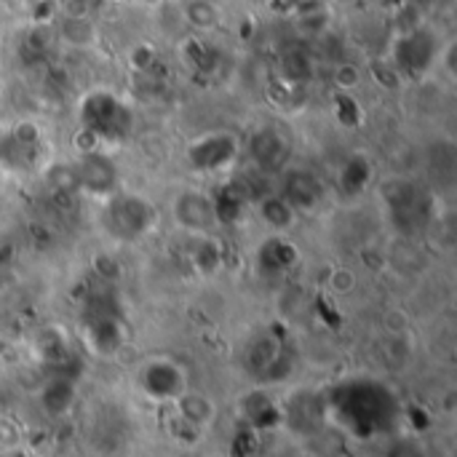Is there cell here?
I'll list each match as a JSON object with an SVG mask.
<instances>
[{"mask_svg": "<svg viewBox=\"0 0 457 457\" xmlns=\"http://www.w3.org/2000/svg\"><path fill=\"white\" fill-rule=\"evenodd\" d=\"M327 418L356 439L388 434L399 420V402L394 391L378 380H345L327 394Z\"/></svg>", "mask_w": 457, "mask_h": 457, "instance_id": "obj_1", "label": "cell"}, {"mask_svg": "<svg viewBox=\"0 0 457 457\" xmlns=\"http://www.w3.org/2000/svg\"><path fill=\"white\" fill-rule=\"evenodd\" d=\"M78 123L94 145L118 147L134 134L137 118L123 96L107 88H94L78 104Z\"/></svg>", "mask_w": 457, "mask_h": 457, "instance_id": "obj_2", "label": "cell"}, {"mask_svg": "<svg viewBox=\"0 0 457 457\" xmlns=\"http://www.w3.org/2000/svg\"><path fill=\"white\" fill-rule=\"evenodd\" d=\"M158 225V209L134 193H112L104 198L102 209V228L110 238L120 244H134L150 236Z\"/></svg>", "mask_w": 457, "mask_h": 457, "instance_id": "obj_3", "label": "cell"}, {"mask_svg": "<svg viewBox=\"0 0 457 457\" xmlns=\"http://www.w3.org/2000/svg\"><path fill=\"white\" fill-rule=\"evenodd\" d=\"M241 158V139L233 131H206L187 145V163L193 171L217 177L230 171Z\"/></svg>", "mask_w": 457, "mask_h": 457, "instance_id": "obj_4", "label": "cell"}, {"mask_svg": "<svg viewBox=\"0 0 457 457\" xmlns=\"http://www.w3.org/2000/svg\"><path fill=\"white\" fill-rule=\"evenodd\" d=\"M83 329L91 351L96 356H115L126 340L123 319L112 300H104L99 295L91 297L88 308L83 311Z\"/></svg>", "mask_w": 457, "mask_h": 457, "instance_id": "obj_5", "label": "cell"}, {"mask_svg": "<svg viewBox=\"0 0 457 457\" xmlns=\"http://www.w3.org/2000/svg\"><path fill=\"white\" fill-rule=\"evenodd\" d=\"M139 391L158 404H174L187 391V372L169 356H153L137 370Z\"/></svg>", "mask_w": 457, "mask_h": 457, "instance_id": "obj_6", "label": "cell"}, {"mask_svg": "<svg viewBox=\"0 0 457 457\" xmlns=\"http://www.w3.org/2000/svg\"><path fill=\"white\" fill-rule=\"evenodd\" d=\"M75 185L91 193L94 198H110L118 193V169L102 153H86L75 163Z\"/></svg>", "mask_w": 457, "mask_h": 457, "instance_id": "obj_7", "label": "cell"}, {"mask_svg": "<svg viewBox=\"0 0 457 457\" xmlns=\"http://www.w3.org/2000/svg\"><path fill=\"white\" fill-rule=\"evenodd\" d=\"M436 56H439V46H436L434 35L426 29H418V32L402 37L396 46V64L412 75H423L434 64Z\"/></svg>", "mask_w": 457, "mask_h": 457, "instance_id": "obj_8", "label": "cell"}, {"mask_svg": "<svg viewBox=\"0 0 457 457\" xmlns=\"http://www.w3.org/2000/svg\"><path fill=\"white\" fill-rule=\"evenodd\" d=\"M257 260H260V270L268 273V276H278V273H287L297 265L300 254H297V246L281 236V233H270L262 244H260V252H257Z\"/></svg>", "mask_w": 457, "mask_h": 457, "instance_id": "obj_9", "label": "cell"}, {"mask_svg": "<svg viewBox=\"0 0 457 457\" xmlns=\"http://www.w3.org/2000/svg\"><path fill=\"white\" fill-rule=\"evenodd\" d=\"M174 217L187 230H206L212 222H217L212 198L201 195V193H193V190L179 193L174 198Z\"/></svg>", "mask_w": 457, "mask_h": 457, "instance_id": "obj_10", "label": "cell"}, {"mask_svg": "<svg viewBox=\"0 0 457 457\" xmlns=\"http://www.w3.org/2000/svg\"><path fill=\"white\" fill-rule=\"evenodd\" d=\"M75 404V380L70 375H51L40 391V407L51 418H62Z\"/></svg>", "mask_w": 457, "mask_h": 457, "instance_id": "obj_11", "label": "cell"}, {"mask_svg": "<svg viewBox=\"0 0 457 457\" xmlns=\"http://www.w3.org/2000/svg\"><path fill=\"white\" fill-rule=\"evenodd\" d=\"M249 153L260 169H281L289 158V145L276 131H260L249 142Z\"/></svg>", "mask_w": 457, "mask_h": 457, "instance_id": "obj_12", "label": "cell"}, {"mask_svg": "<svg viewBox=\"0 0 457 457\" xmlns=\"http://www.w3.org/2000/svg\"><path fill=\"white\" fill-rule=\"evenodd\" d=\"M174 410H177V418L185 426L195 428V431L206 428L214 420V404H212V399L204 396V394H193L190 388L174 402Z\"/></svg>", "mask_w": 457, "mask_h": 457, "instance_id": "obj_13", "label": "cell"}, {"mask_svg": "<svg viewBox=\"0 0 457 457\" xmlns=\"http://www.w3.org/2000/svg\"><path fill=\"white\" fill-rule=\"evenodd\" d=\"M284 198L289 201V206L295 212H303V209H313L321 198V185L316 182L313 174H305V171H292L287 185H284Z\"/></svg>", "mask_w": 457, "mask_h": 457, "instance_id": "obj_14", "label": "cell"}, {"mask_svg": "<svg viewBox=\"0 0 457 457\" xmlns=\"http://www.w3.org/2000/svg\"><path fill=\"white\" fill-rule=\"evenodd\" d=\"M260 220L273 230V233H287L295 220H297V212L289 206V201L284 195H270L265 201H260Z\"/></svg>", "mask_w": 457, "mask_h": 457, "instance_id": "obj_15", "label": "cell"}, {"mask_svg": "<svg viewBox=\"0 0 457 457\" xmlns=\"http://www.w3.org/2000/svg\"><path fill=\"white\" fill-rule=\"evenodd\" d=\"M217 222H236L246 206V195L238 190V185H225L222 193L212 201Z\"/></svg>", "mask_w": 457, "mask_h": 457, "instance_id": "obj_16", "label": "cell"}, {"mask_svg": "<svg viewBox=\"0 0 457 457\" xmlns=\"http://www.w3.org/2000/svg\"><path fill=\"white\" fill-rule=\"evenodd\" d=\"M372 177V169H370V161L361 158V155H353L345 166H343V174H340V182L348 193H361L367 187Z\"/></svg>", "mask_w": 457, "mask_h": 457, "instance_id": "obj_17", "label": "cell"}, {"mask_svg": "<svg viewBox=\"0 0 457 457\" xmlns=\"http://www.w3.org/2000/svg\"><path fill=\"white\" fill-rule=\"evenodd\" d=\"M222 262V254H220V246L214 241H204L198 249H195V268L204 273V276H212Z\"/></svg>", "mask_w": 457, "mask_h": 457, "instance_id": "obj_18", "label": "cell"}, {"mask_svg": "<svg viewBox=\"0 0 457 457\" xmlns=\"http://www.w3.org/2000/svg\"><path fill=\"white\" fill-rule=\"evenodd\" d=\"M386 457H431V455H428V450H426L418 439H396V442L388 447Z\"/></svg>", "mask_w": 457, "mask_h": 457, "instance_id": "obj_19", "label": "cell"}, {"mask_svg": "<svg viewBox=\"0 0 457 457\" xmlns=\"http://www.w3.org/2000/svg\"><path fill=\"white\" fill-rule=\"evenodd\" d=\"M257 412H276V410L270 407V402H268L265 396H260V410H257ZM249 420H252L254 426H273V423H270L268 418H254V415H252Z\"/></svg>", "mask_w": 457, "mask_h": 457, "instance_id": "obj_20", "label": "cell"}]
</instances>
